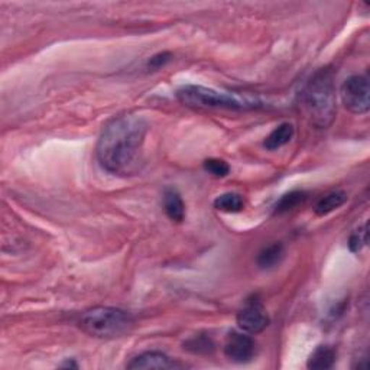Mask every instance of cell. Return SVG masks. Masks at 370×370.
Here are the masks:
<instances>
[{"label": "cell", "mask_w": 370, "mask_h": 370, "mask_svg": "<svg viewBox=\"0 0 370 370\" xmlns=\"http://www.w3.org/2000/svg\"><path fill=\"white\" fill-rule=\"evenodd\" d=\"M148 121L139 115H121L103 129L96 146L101 168L119 177H132L144 166V144Z\"/></svg>", "instance_id": "6da1fadb"}, {"label": "cell", "mask_w": 370, "mask_h": 370, "mask_svg": "<svg viewBox=\"0 0 370 370\" xmlns=\"http://www.w3.org/2000/svg\"><path fill=\"white\" fill-rule=\"evenodd\" d=\"M302 104L311 125L318 129H327L334 121L335 86L334 72L330 68L318 70L306 83L302 92Z\"/></svg>", "instance_id": "7a4b0ae2"}, {"label": "cell", "mask_w": 370, "mask_h": 370, "mask_svg": "<svg viewBox=\"0 0 370 370\" xmlns=\"http://www.w3.org/2000/svg\"><path fill=\"white\" fill-rule=\"evenodd\" d=\"M178 100L194 109H228V110H253L264 107L259 97L237 92L219 91L204 86L185 84L177 90Z\"/></svg>", "instance_id": "3957f363"}, {"label": "cell", "mask_w": 370, "mask_h": 370, "mask_svg": "<svg viewBox=\"0 0 370 370\" xmlns=\"http://www.w3.org/2000/svg\"><path fill=\"white\" fill-rule=\"evenodd\" d=\"M133 322V317L120 308L96 306L83 314L80 327L91 337L116 338L129 333Z\"/></svg>", "instance_id": "277c9868"}, {"label": "cell", "mask_w": 370, "mask_h": 370, "mask_svg": "<svg viewBox=\"0 0 370 370\" xmlns=\"http://www.w3.org/2000/svg\"><path fill=\"white\" fill-rule=\"evenodd\" d=\"M340 95L346 109L354 115H364L370 109V86L367 77L351 75L343 83Z\"/></svg>", "instance_id": "5b68a950"}, {"label": "cell", "mask_w": 370, "mask_h": 370, "mask_svg": "<svg viewBox=\"0 0 370 370\" xmlns=\"http://www.w3.org/2000/svg\"><path fill=\"white\" fill-rule=\"evenodd\" d=\"M226 358L235 363H249L256 354V343L244 331H230L224 343Z\"/></svg>", "instance_id": "8992f818"}, {"label": "cell", "mask_w": 370, "mask_h": 370, "mask_svg": "<svg viewBox=\"0 0 370 370\" xmlns=\"http://www.w3.org/2000/svg\"><path fill=\"white\" fill-rule=\"evenodd\" d=\"M237 326L248 334H259L269 326V317L262 304L253 301L237 314Z\"/></svg>", "instance_id": "52a82bcc"}, {"label": "cell", "mask_w": 370, "mask_h": 370, "mask_svg": "<svg viewBox=\"0 0 370 370\" xmlns=\"http://www.w3.org/2000/svg\"><path fill=\"white\" fill-rule=\"evenodd\" d=\"M130 370H142V369H182L185 364L166 356L161 351H145L133 358L128 366Z\"/></svg>", "instance_id": "ba28073f"}, {"label": "cell", "mask_w": 370, "mask_h": 370, "mask_svg": "<svg viewBox=\"0 0 370 370\" xmlns=\"http://www.w3.org/2000/svg\"><path fill=\"white\" fill-rule=\"evenodd\" d=\"M162 204L169 220L182 223L185 219V204L181 194L174 187H166L162 194Z\"/></svg>", "instance_id": "9c48e42d"}, {"label": "cell", "mask_w": 370, "mask_h": 370, "mask_svg": "<svg viewBox=\"0 0 370 370\" xmlns=\"http://www.w3.org/2000/svg\"><path fill=\"white\" fill-rule=\"evenodd\" d=\"M285 257V248L282 243H272L262 249L256 257V264L260 269L269 271L282 264Z\"/></svg>", "instance_id": "30bf717a"}, {"label": "cell", "mask_w": 370, "mask_h": 370, "mask_svg": "<svg viewBox=\"0 0 370 370\" xmlns=\"http://www.w3.org/2000/svg\"><path fill=\"white\" fill-rule=\"evenodd\" d=\"M337 351L334 347L321 344L313 353L306 362V367L313 370H327L335 364Z\"/></svg>", "instance_id": "8fae6325"}, {"label": "cell", "mask_w": 370, "mask_h": 370, "mask_svg": "<svg viewBox=\"0 0 370 370\" xmlns=\"http://www.w3.org/2000/svg\"><path fill=\"white\" fill-rule=\"evenodd\" d=\"M294 126L291 125V123H281L280 126L275 128L265 139L264 146L268 150H276L282 146H285L286 144L291 142V139L294 137Z\"/></svg>", "instance_id": "7c38bea8"}, {"label": "cell", "mask_w": 370, "mask_h": 370, "mask_svg": "<svg viewBox=\"0 0 370 370\" xmlns=\"http://www.w3.org/2000/svg\"><path fill=\"white\" fill-rule=\"evenodd\" d=\"M346 202H347V194L344 191H340V190L331 191L318 199L314 207V211L317 215L322 217V215H327L333 213L334 210L340 208Z\"/></svg>", "instance_id": "4fadbf2b"}, {"label": "cell", "mask_w": 370, "mask_h": 370, "mask_svg": "<svg viewBox=\"0 0 370 370\" xmlns=\"http://www.w3.org/2000/svg\"><path fill=\"white\" fill-rule=\"evenodd\" d=\"M214 208L224 213H239L244 207V199L240 194L224 193L214 199Z\"/></svg>", "instance_id": "5bb4252c"}, {"label": "cell", "mask_w": 370, "mask_h": 370, "mask_svg": "<svg viewBox=\"0 0 370 370\" xmlns=\"http://www.w3.org/2000/svg\"><path fill=\"white\" fill-rule=\"evenodd\" d=\"M305 199H306V193H304V191L297 190V191L286 193L285 195H282L280 198V202L276 203L275 214H284V213L294 210L298 206H301Z\"/></svg>", "instance_id": "9a60e30c"}, {"label": "cell", "mask_w": 370, "mask_h": 370, "mask_svg": "<svg viewBox=\"0 0 370 370\" xmlns=\"http://www.w3.org/2000/svg\"><path fill=\"white\" fill-rule=\"evenodd\" d=\"M184 350L193 354H211L215 350V344L208 335H194L184 343Z\"/></svg>", "instance_id": "2e32d148"}, {"label": "cell", "mask_w": 370, "mask_h": 370, "mask_svg": "<svg viewBox=\"0 0 370 370\" xmlns=\"http://www.w3.org/2000/svg\"><path fill=\"white\" fill-rule=\"evenodd\" d=\"M203 166L206 173H208L215 178H224L230 174V165L223 159H215V158L206 159Z\"/></svg>", "instance_id": "e0dca14e"}, {"label": "cell", "mask_w": 370, "mask_h": 370, "mask_svg": "<svg viewBox=\"0 0 370 370\" xmlns=\"http://www.w3.org/2000/svg\"><path fill=\"white\" fill-rule=\"evenodd\" d=\"M367 243V224H363L358 230L353 231V235L349 239V248L353 253L360 252Z\"/></svg>", "instance_id": "ac0fdd59"}, {"label": "cell", "mask_w": 370, "mask_h": 370, "mask_svg": "<svg viewBox=\"0 0 370 370\" xmlns=\"http://www.w3.org/2000/svg\"><path fill=\"white\" fill-rule=\"evenodd\" d=\"M171 59V55L166 54V52H162V54H158L155 57H152L149 59V67H153V68H159L161 66H164L166 61Z\"/></svg>", "instance_id": "d6986e66"}]
</instances>
